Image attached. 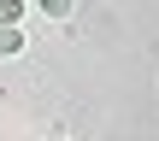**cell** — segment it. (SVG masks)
I'll return each mask as SVG.
<instances>
[{
	"mask_svg": "<svg viewBox=\"0 0 159 141\" xmlns=\"http://www.w3.org/2000/svg\"><path fill=\"white\" fill-rule=\"evenodd\" d=\"M24 47V29L18 24H0V53H18Z\"/></svg>",
	"mask_w": 159,
	"mask_h": 141,
	"instance_id": "1",
	"label": "cell"
},
{
	"mask_svg": "<svg viewBox=\"0 0 159 141\" xmlns=\"http://www.w3.org/2000/svg\"><path fill=\"white\" fill-rule=\"evenodd\" d=\"M35 6H41L47 18H71V0H35Z\"/></svg>",
	"mask_w": 159,
	"mask_h": 141,
	"instance_id": "2",
	"label": "cell"
},
{
	"mask_svg": "<svg viewBox=\"0 0 159 141\" xmlns=\"http://www.w3.org/2000/svg\"><path fill=\"white\" fill-rule=\"evenodd\" d=\"M24 18V0H0V24H18Z\"/></svg>",
	"mask_w": 159,
	"mask_h": 141,
	"instance_id": "3",
	"label": "cell"
}]
</instances>
